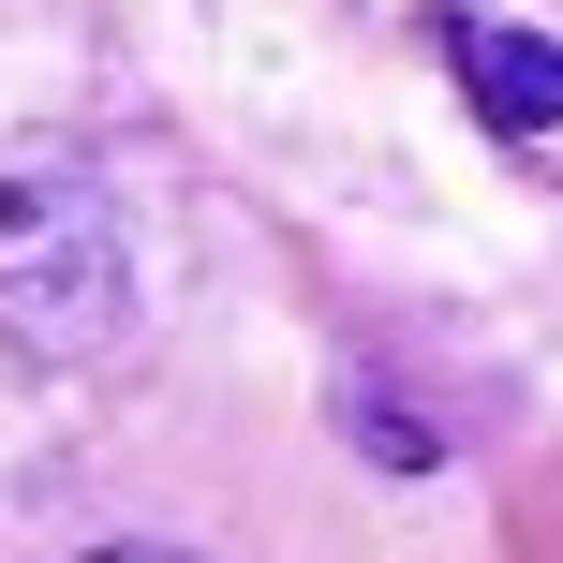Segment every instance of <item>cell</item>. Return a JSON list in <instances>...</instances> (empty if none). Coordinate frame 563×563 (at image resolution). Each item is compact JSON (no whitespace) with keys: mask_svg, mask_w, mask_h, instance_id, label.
Instances as JSON below:
<instances>
[{"mask_svg":"<svg viewBox=\"0 0 563 563\" xmlns=\"http://www.w3.org/2000/svg\"><path fill=\"white\" fill-rule=\"evenodd\" d=\"M75 563H178V549H75Z\"/></svg>","mask_w":563,"mask_h":563,"instance_id":"obj_3","label":"cell"},{"mask_svg":"<svg viewBox=\"0 0 563 563\" xmlns=\"http://www.w3.org/2000/svg\"><path fill=\"white\" fill-rule=\"evenodd\" d=\"M460 89L489 134H563V45L549 30H460Z\"/></svg>","mask_w":563,"mask_h":563,"instance_id":"obj_2","label":"cell"},{"mask_svg":"<svg viewBox=\"0 0 563 563\" xmlns=\"http://www.w3.org/2000/svg\"><path fill=\"white\" fill-rule=\"evenodd\" d=\"M0 327L45 371H89L134 341V223L89 148H0Z\"/></svg>","mask_w":563,"mask_h":563,"instance_id":"obj_1","label":"cell"}]
</instances>
